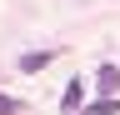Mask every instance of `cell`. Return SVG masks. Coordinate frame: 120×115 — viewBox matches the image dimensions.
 Here are the masks:
<instances>
[{"label": "cell", "instance_id": "cell-1", "mask_svg": "<svg viewBox=\"0 0 120 115\" xmlns=\"http://www.w3.org/2000/svg\"><path fill=\"white\" fill-rule=\"evenodd\" d=\"M95 90H100V95H115V90H120V70H115V65H100V75H95Z\"/></svg>", "mask_w": 120, "mask_h": 115}, {"label": "cell", "instance_id": "cell-2", "mask_svg": "<svg viewBox=\"0 0 120 115\" xmlns=\"http://www.w3.org/2000/svg\"><path fill=\"white\" fill-rule=\"evenodd\" d=\"M50 60H55V50H30L25 60H20V70H25V75H35V70H45Z\"/></svg>", "mask_w": 120, "mask_h": 115}, {"label": "cell", "instance_id": "cell-3", "mask_svg": "<svg viewBox=\"0 0 120 115\" xmlns=\"http://www.w3.org/2000/svg\"><path fill=\"white\" fill-rule=\"evenodd\" d=\"M80 95H85V90H80V80H70V90L60 95V110H80Z\"/></svg>", "mask_w": 120, "mask_h": 115}, {"label": "cell", "instance_id": "cell-4", "mask_svg": "<svg viewBox=\"0 0 120 115\" xmlns=\"http://www.w3.org/2000/svg\"><path fill=\"white\" fill-rule=\"evenodd\" d=\"M85 115H120V100H110V95H105V100H95Z\"/></svg>", "mask_w": 120, "mask_h": 115}, {"label": "cell", "instance_id": "cell-5", "mask_svg": "<svg viewBox=\"0 0 120 115\" xmlns=\"http://www.w3.org/2000/svg\"><path fill=\"white\" fill-rule=\"evenodd\" d=\"M0 115H20V100H15V95H0Z\"/></svg>", "mask_w": 120, "mask_h": 115}]
</instances>
